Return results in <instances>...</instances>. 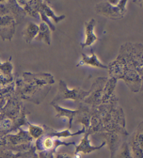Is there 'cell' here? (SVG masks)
<instances>
[{
  "label": "cell",
  "mask_w": 143,
  "mask_h": 158,
  "mask_svg": "<svg viewBox=\"0 0 143 158\" xmlns=\"http://www.w3.org/2000/svg\"><path fill=\"white\" fill-rule=\"evenodd\" d=\"M126 1L120 2L117 6H110L109 3L99 4L96 6V10L98 13H101L110 18H122L126 13V9L124 8Z\"/></svg>",
  "instance_id": "1"
},
{
  "label": "cell",
  "mask_w": 143,
  "mask_h": 158,
  "mask_svg": "<svg viewBox=\"0 0 143 158\" xmlns=\"http://www.w3.org/2000/svg\"><path fill=\"white\" fill-rule=\"evenodd\" d=\"M142 122L140 123L130 141L132 157L142 158Z\"/></svg>",
  "instance_id": "2"
},
{
  "label": "cell",
  "mask_w": 143,
  "mask_h": 158,
  "mask_svg": "<svg viewBox=\"0 0 143 158\" xmlns=\"http://www.w3.org/2000/svg\"><path fill=\"white\" fill-rule=\"evenodd\" d=\"M116 132H102L100 136L105 138L106 142L109 145L110 150V158H113L116 152L121 146V137Z\"/></svg>",
  "instance_id": "3"
},
{
  "label": "cell",
  "mask_w": 143,
  "mask_h": 158,
  "mask_svg": "<svg viewBox=\"0 0 143 158\" xmlns=\"http://www.w3.org/2000/svg\"><path fill=\"white\" fill-rule=\"evenodd\" d=\"M89 136V134L88 132H86L85 136H84L83 140L81 141L80 143L76 147V151L74 152V154H79L80 152H82L83 154H89L90 152L96 151V150L100 149L103 146H105L106 144V142H103L99 146H92L90 145Z\"/></svg>",
  "instance_id": "4"
},
{
  "label": "cell",
  "mask_w": 143,
  "mask_h": 158,
  "mask_svg": "<svg viewBox=\"0 0 143 158\" xmlns=\"http://www.w3.org/2000/svg\"><path fill=\"white\" fill-rule=\"evenodd\" d=\"M95 25L94 19H92L88 23H85V32H86V39L84 43L81 44L83 48L86 46H91L92 44H94L95 41L99 40L96 35L94 34V27Z\"/></svg>",
  "instance_id": "5"
},
{
  "label": "cell",
  "mask_w": 143,
  "mask_h": 158,
  "mask_svg": "<svg viewBox=\"0 0 143 158\" xmlns=\"http://www.w3.org/2000/svg\"><path fill=\"white\" fill-rule=\"evenodd\" d=\"M83 60H81L79 64H89V65L94 66V67H96L105 68V69H106L107 68L106 66H105L104 64H103L102 63L100 62L99 59H98L97 57L96 56V55L94 54V51L92 52L91 57L86 56L84 53H83Z\"/></svg>",
  "instance_id": "6"
},
{
  "label": "cell",
  "mask_w": 143,
  "mask_h": 158,
  "mask_svg": "<svg viewBox=\"0 0 143 158\" xmlns=\"http://www.w3.org/2000/svg\"><path fill=\"white\" fill-rule=\"evenodd\" d=\"M113 158H133L130 151V147L126 142H123L114 155Z\"/></svg>",
  "instance_id": "7"
},
{
  "label": "cell",
  "mask_w": 143,
  "mask_h": 158,
  "mask_svg": "<svg viewBox=\"0 0 143 158\" xmlns=\"http://www.w3.org/2000/svg\"><path fill=\"white\" fill-rule=\"evenodd\" d=\"M39 31V28L38 26L33 23H30V24H29L27 29H26L25 32L26 41H27V43H30V42L34 38L36 37V36L37 34H38Z\"/></svg>",
  "instance_id": "8"
},
{
  "label": "cell",
  "mask_w": 143,
  "mask_h": 158,
  "mask_svg": "<svg viewBox=\"0 0 143 158\" xmlns=\"http://www.w3.org/2000/svg\"><path fill=\"white\" fill-rule=\"evenodd\" d=\"M55 107L58 112L57 117L65 116V117L68 118V120H69V128H71V123H72L73 118L76 116L77 111H78V110H70L68 109H62V108H61L58 106H55Z\"/></svg>",
  "instance_id": "9"
},
{
  "label": "cell",
  "mask_w": 143,
  "mask_h": 158,
  "mask_svg": "<svg viewBox=\"0 0 143 158\" xmlns=\"http://www.w3.org/2000/svg\"><path fill=\"white\" fill-rule=\"evenodd\" d=\"M39 34L37 36L38 37H36V40H43L46 42L47 44H50V30L47 26L44 24V23H41L40 25V27H39Z\"/></svg>",
  "instance_id": "10"
},
{
  "label": "cell",
  "mask_w": 143,
  "mask_h": 158,
  "mask_svg": "<svg viewBox=\"0 0 143 158\" xmlns=\"http://www.w3.org/2000/svg\"><path fill=\"white\" fill-rule=\"evenodd\" d=\"M43 129L39 126L29 124V134L32 139H39L43 135Z\"/></svg>",
  "instance_id": "11"
},
{
  "label": "cell",
  "mask_w": 143,
  "mask_h": 158,
  "mask_svg": "<svg viewBox=\"0 0 143 158\" xmlns=\"http://www.w3.org/2000/svg\"><path fill=\"white\" fill-rule=\"evenodd\" d=\"M39 158H55L54 152L51 151H40L38 153Z\"/></svg>",
  "instance_id": "12"
},
{
  "label": "cell",
  "mask_w": 143,
  "mask_h": 158,
  "mask_svg": "<svg viewBox=\"0 0 143 158\" xmlns=\"http://www.w3.org/2000/svg\"><path fill=\"white\" fill-rule=\"evenodd\" d=\"M80 156L78 153L74 154L73 156L67 153H57L55 158H80Z\"/></svg>",
  "instance_id": "13"
},
{
  "label": "cell",
  "mask_w": 143,
  "mask_h": 158,
  "mask_svg": "<svg viewBox=\"0 0 143 158\" xmlns=\"http://www.w3.org/2000/svg\"><path fill=\"white\" fill-rule=\"evenodd\" d=\"M31 158H39L38 154H36V153H35V152H34V155H32V157H31Z\"/></svg>",
  "instance_id": "14"
}]
</instances>
